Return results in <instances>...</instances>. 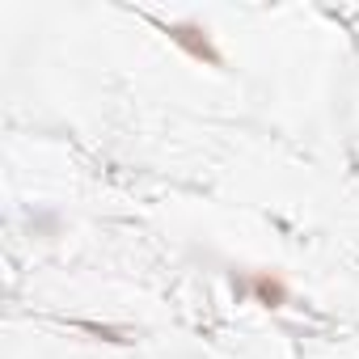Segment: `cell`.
Listing matches in <instances>:
<instances>
[{"instance_id":"cell-1","label":"cell","mask_w":359,"mask_h":359,"mask_svg":"<svg viewBox=\"0 0 359 359\" xmlns=\"http://www.w3.org/2000/svg\"><path fill=\"white\" fill-rule=\"evenodd\" d=\"M161 26V34L182 51L187 60H195V64H208V68H224V55H220V47L212 43V34H208V26H199V22H156Z\"/></svg>"},{"instance_id":"cell-3","label":"cell","mask_w":359,"mask_h":359,"mask_svg":"<svg viewBox=\"0 0 359 359\" xmlns=\"http://www.w3.org/2000/svg\"><path fill=\"white\" fill-rule=\"evenodd\" d=\"M76 330H85V334H93V338H102V342H131V334H127V330H118V325H97V321H76Z\"/></svg>"},{"instance_id":"cell-2","label":"cell","mask_w":359,"mask_h":359,"mask_svg":"<svg viewBox=\"0 0 359 359\" xmlns=\"http://www.w3.org/2000/svg\"><path fill=\"white\" fill-rule=\"evenodd\" d=\"M241 292H245V296H254L262 309H283V304L292 300L287 283H283L275 271H254L250 279H241V283H237V296H241Z\"/></svg>"}]
</instances>
